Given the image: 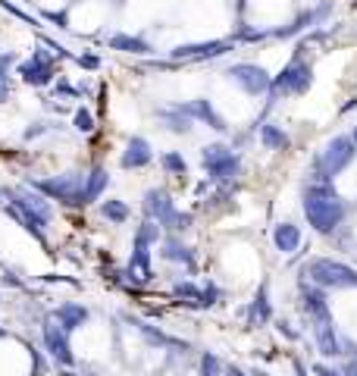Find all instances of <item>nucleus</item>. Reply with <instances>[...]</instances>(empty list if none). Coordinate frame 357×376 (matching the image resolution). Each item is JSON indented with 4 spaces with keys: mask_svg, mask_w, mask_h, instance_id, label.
<instances>
[{
    "mask_svg": "<svg viewBox=\"0 0 357 376\" xmlns=\"http://www.w3.org/2000/svg\"><path fill=\"white\" fill-rule=\"evenodd\" d=\"M301 207H304L307 223L323 235L336 232L338 226H342L345 214H348L345 201L336 194L332 182H311L304 188V201H301Z\"/></svg>",
    "mask_w": 357,
    "mask_h": 376,
    "instance_id": "1",
    "label": "nucleus"
},
{
    "mask_svg": "<svg viewBox=\"0 0 357 376\" xmlns=\"http://www.w3.org/2000/svg\"><path fill=\"white\" fill-rule=\"evenodd\" d=\"M354 154L357 145L348 135H336L332 141H326V147L314 157V182H332L354 160Z\"/></svg>",
    "mask_w": 357,
    "mask_h": 376,
    "instance_id": "2",
    "label": "nucleus"
},
{
    "mask_svg": "<svg viewBox=\"0 0 357 376\" xmlns=\"http://www.w3.org/2000/svg\"><path fill=\"white\" fill-rule=\"evenodd\" d=\"M311 82H314V75H311V63H307L304 57H298L289 63V66L282 69L279 75L269 82V107L276 104L279 98H285V94H304L307 88H311Z\"/></svg>",
    "mask_w": 357,
    "mask_h": 376,
    "instance_id": "3",
    "label": "nucleus"
},
{
    "mask_svg": "<svg viewBox=\"0 0 357 376\" xmlns=\"http://www.w3.org/2000/svg\"><path fill=\"white\" fill-rule=\"evenodd\" d=\"M304 276H311L314 286L320 288H345V286H357V273L351 266L332 261V257H314L304 266Z\"/></svg>",
    "mask_w": 357,
    "mask_h": 376,
    "instance_id": "4",
    "label": "nucleus"
},
{
    "mask_svg": "<svg viewBox=\"0 0 357 376\" xmlns=\"http://www.w3.org/2000/svg\"><path fill=\"white\" fill-rule=\"evenodd\" d=\"M201 163L210 172L213 182H232L242 172V157H238L229 145H207L201 147Z\"/></svg>",
    "mask_w": 357,
    "mask_h": 376,
    "instance_id": "5",
    "label": "nucleus"
},
{
    "mask_svg": "<svg viewBox=\"0 0 357 376\" xmlns=\"http://www.w3.org/2000/svg\"><path fill=\"white\" fill-rule=\"evenodd\" d=\"M31 188L47 194V198L60 201V204H82L85 176L82 172H66V176H57V179H35Z\"/></svg>",
    "mask_w": 357,
    "mask_h": 376,
    "instance_id": "6",
    "label": "nucleus"
},
{
    "mask_svg": "<svg viewBox=\"0 0 357 376\" xmlns=\"http://www.w3.org/2000/svg\"><path fill=\"white\" fill-rule=\"evenodd\" d=\"M226 75L232 78L242 91H248V94H267L269 91V82H273L267 69L257 66V63H235V66H229Z\"/></svg>",
    "mask_w": 357,
    "mask_h": 376,
    "instance_id": "7",
    "label": "nucleus"
},
{
    "mask_svg": "<svg viewBox=\"0 0 357 376\" xmlns=\"http://www.w3.org/2000/svg\"><path fill=\"white\" fill-rule=\"evenodd\" d=\"M41 335H44V348H47V355H51L57 364L63 367H73V348H69V333L63 329L53 317H47L44 320V326H41Z\"/></svg>",
    "mask_w": 357,
    "mask_h": 376,
    "instance_id": "8",
    "label": "nucleus"
},
{
    "mask_svg": "<svg viewBox=\"0 0 357 376\" xmlns=\"http://www.w3.org/2000/svg\"><path fill=\"white\" fill-rule=\"evenodd\" d=\"M19 75H22V82H29V85H51L53 82V63L51 57L38 47V51H31V60L26 63H19Z\"/></svg>",
    "mask_w": 357,
    "mask_h": 376,
    "instance_id": "9",
    "label": "nucleus"
},
{
    "mask_svg": "<svg viewBox=\"0 0 357 376\" xmlns=\"http://www.w3.org/2000/svg\"><path fill=\"white\" fill-rule=\"evenodd\" d=\"M141 207H145L148 219H154V223H160V226H166L170 223V216L176 214V204H172V198L166 192H160V188H148Z\"/></svg>",
    "mask_w": 357,
    "mask_h": 376,
    "instance_id": "10",
    "label": "nucleus"
},
{
    "mask_svg": "<svg viewBox=\"0 0 357 376\" xmlns=\"http://www.w3.org/2000/svg\"><path fill=\"white\" fill-rule=\"evenodd\" d=\"M235 41H210V44H185V47H172L170 60H210V57H223L226 51H232Z\"/></svg>",
    "mask_w": 357,
    "mask_h": 376,
    "instance_id": "11",
    "label": "nucleus"
},
{
    "mask_svg": "<svg viewBox=\"0 0 357 376\" xmlns=\"http://www.w3.org/2000/svg\"><path fill=\"white\" fill-rule=\"evenodd\" d=\"M301 308L311 320H332L329 313V301H326V292H323L320 286H307V282H301Z\"/></svg>",
    "mask_w": 357,
    "mask_h": 376,
    "instance_id": "12",
    "label": "nucleus"
},
{
    "mask_svg": "<svg viewBox=\"0 0 357 376\" xmlns=\"http://www.w3.org/2000/svg\"><path fill=\"white\" fill-rule=\"evenodd\" d=\"M176 107H179L185 116H192V120H197V122H207L210 129H217V132H226V129H229L226 120L217 113V110H213L210 100H204V98H201V100H188V104H176Z\"/></svg>",
    "mask_w": 357,
    "mask_h": 376,
    "instance_id": "13",
    "label": "nucleus"
},
{
    "mask_svg": "<svg viewBox=\"0 0 357 376\" xmlns=\"http://www.w3.org/2000/svg\"><path fill=\"white\" fill-rule=\"evenodd\" d=\"M314 342H316V351H320L323 357L342 355V342H338L332 320H314Z\"/></svg>",
    "mask_w": 357,
    "mask_h": 376,
    "instance_id": "14",
    "label": "nucleus"
},
{
    "mask_svg": "<svg viewBox=\"0 0 357 376\" xmlns=\"http://www.w3.org/2000/svg\"><path fill=\"white\" fill-rule=\"evenodd\" d=\"M154 160V151H150V145H148V138H141V135H132L129 138V145H125V151H123V169H141V167H148V163Z\"/></svg>",
    "mask_w": 357,
    "mask_h": 376,
    "instance_id": "15",
    "label": "nucleus"
},
{
    "mask_svg": "<svg viewBox=\"0 0 357 376\" xmlns=\"http://www.w3.org/2000/svg\"><path fill=\"white\" fill-rule=\"evenodd\" d=\"M332 13V4L326 0V4H320V6H314V10H307V13H301L291 26H285V28H276L273 35L276 38H291V35H298V31H304V28H311V26H316V22H323L326 16Z\"/></svg>",
    "mask_w": 357,
    "mask_h": 376,
    "instance_id": "16",
    "label": "nucleus"
},
{
    "mask_svg": "<svg viewBox=\"0 0 357 376\" xmlns=\"http://www.w3.org/2000/svg\"><path fill=\"white\" fill-rule=\"evenodd\" d=\"M51 317L57 320V323L66 329V333H73V329H78V326L85 323V320H88V308H85V304H73V301H69V304H60V308L53 310Z\"/></svg>",
    "mask_w": 357,
    "mask_h": 376,
    "instance_id": "17",
    "label": "nucleus"
},
{
    "mask_svg": "<svg viewBox=\"0 0 357 376\" xmlns=\"http://www.w3.org/2000/svg\"><path fill=\"white\" fill-rule=\"evenodd\" d=\"M273 245H276V251H282V254H295L301 248V229L295 223H279L273 229Z\"/></svg>",
    "mask_w": 357,
    "mask_h": 376,
    "instance_id": "18",
    "label": "nucleus"
},
{
    "mask_svg": "<svg viewBox=\"0 0 357 376\" xmlns=\"http://www.w3.org/2000/svg\"><path fill=\"white\" fill-rule=\"evenodd\" d=\"M110 185V172L104 167H94L88 176H85V188H82V204H94L104 194V188Z\"/></svg>",
    "mask_w": 357,
    "mask_h": 376,
    "instance_id": "19",
    "label": "nucleus"
},
{
    "mask_svg": "<svg viewBox=\"0 0 357 376\" xmlns=\"http://www.w3.org/2000/svg\"><path fill=\"white\" fill-rule=\"evenodd\" d=\"M157 116H160V120L166 122V129L176 132V135H185V132L195 129V120L182 113L179 107H163V110H157Z\"/></svg>",
    "mask_w": 357,
    "mask_h": 376,
    "instance_id": "20",
    "label": "nucleus"
},
{
    "mask_svg": "<svg viewBox=\"0 0 357 376\" xmlns=\"http://www.w3.org/2000/svg\"><path fill=\"white\" fill-rule=\"evenodd\" d=\"M129 273H141V279H150V245H148L145 239H138V235H135Z\"/></svg>",
    "mask_w": 357,
    "mask_h": 376,
    "instance_id": "21",
    "label": "nucleus"
},
{
    "mask_svg": "<svg viewBox=\"0 0 357 376\" xmlns=\"http://www.w3.org/2000/svg\"><path fill=\"white\" fill-rule=\"evenodd\" d=\"M260 141H264V147H269V151H289L291 147V138L285 135L282 125H276V122L260 125Z\"/></svg>",
    "mask_w": 357,
    "mask_h": 376,
    "instance_id": "22",
    "label": "nucleus"
},
{
    "mask_svg": "<svg viewBox=\"0 0 357 376\" xmlns=\"http://www.w3.org/2000/svg\"><path fill=\"white\" fill-rule=\"evenodd\" d=\"M110 47L123 51V53H150V44L141 41V38H132V35H113L110 38Z\"/></svg>",
    "mask_w": 357,
    "mask_h": 376,
    "instance_id": "23",
    "label": "nucleus"
},
{
    "mask_svg": "<svg viewBox=\"0 0 357 376\" xmlns=\"http://www.w3.org/2000/svg\"><path fill=\"white\" fill-rule=\"evenodd\" d=\"M267 320H269V298H267V286H260L251 301V326H260Z\"/></svg>",
    "mask_w": 357,
    "mask_h": 376,
    "instance_id": "24",
    "label": "nucleus"
},
{
    "mask_svg": "<svg viewBox=\"0 0 357 376\" xmlns=\"http://www.w3.org/2000/svg\"><path fill=\"white\" fill-rule=\"evenodd\" d=\"M160 254L166 257V261H179V263H188V266H192V261H195V257H192V248H185L179 239H166Z\"/></svg>",
    "mask_w": 357,
    "mask_h": 376,
    "instance_id": "25",
    "label": "nucleus"
},
{
    "mask_svg": "<svg viewBox=\"0 0 357 376\" xmlns=\"http://www.w3.org/2000/svg\"><path fill=\"white\" fill-rule=\"evenodd\" d=\"M16 192H19L22 198L29 201V207H31V210H38V214H41L44 219H51V216H53L51 204H47V198H44L41 192H35V188H16Z\"/></svg>",
    "mask_w": 357,
    "mask_h": 376,
    "instance_id": "26",
    "label": "nucleus"
},
{
    "mask_svg": "<svg viewBox=\"0 0 357 376\" xmlns=\"http://www.w3.org/2000/svg\"><path fill=\"white\" fill-rule=\"evenodd\" d=\"M160 163H163V169L170 172V176H185V172H188V163H185V157H182V154H176V151L163 154V157H160Z\"/></svg>",
    "mask_w": 357,
    "mask_h": 376,
    "instance_id": "27",
    "label": "nucleus"
},
{
    "mask_svg": "<svg viewBox=\"0 0 357 376\" xmlns=\"http://www.w3.org/2000/svg\"><path fill=\"white\" fill-rule=\"evenodd\" d=\"M100 210H104V216L110 219V223H116V226L129 219V207H125L123 201H104V207H100Z\"/></svg>",
    "mask_w": 357,
    "mask_h": 376,
    "instance_id": "28",
    "label": "nucleus"
},
{
    "mask_svg": "<svg viewBox=\"0 0 357 376\" xmlns=\"http://www.w3.org/2000/svg\"><path fill=\"white\" fill-rule=\"evenodd\" d=\"M73 125H76V132H82V135H88V132H94V116H91V110H76V116H73Z\"/></svg>",
    "mask_w": 357,
    "mask_h": 376,
    "instance_id": "29",
    "label": "nucleus"
},
{
    "mask_svg": "<svg viewBox=\"0 0 357 376\" xmlns=\"http://www.w3.org/2000/svg\"><path fill=\"white\" fill-rule=\"evenodd\" d=\"M138 239H145L148 245H157L160 241V223H154V219H145L138 229Z\"/></svg>",
    "mask_w": 357,
    "mask_h": 376,
    "instance_id": "30",
    "label": "nucleus"
},
{
    "mask_svg": "<svg viewBox=\"0 0 357 376\" xmlns=\"http://www.w3.org/2000/svg\"><path fill=\"white\" fill-rule=\"evenodd\" d=\"M201 376H226L223 373V364H219L217 355H204L201 357Z\"/></svg>",
    "mask_w": 357,
    "mask_h": 376,
    "instance_id": "31",
    "label": "nucleus"
},
{
    "mask_svg": "<svg viewBox=\"0 0 357 376\" xmlns=\"http://www.w3.org/2000/svg\"><path fill=\"white\" fill-rule=\"evenodd\" d=\"M176 295H179V298H188V301H195V304H201L204 288L192 286V282H179V286H176Z\"/></svg>",
    "mask_w": 357,
    "mask_h": 376,
    "instance_id": "32",
    "label": "nucleus"
},
{
    "mask_svg": "<svg viewBox=\"0 0 357 376\" xmlns=\"http://www.w3.org/2000/svg\"><path fill=\"white\" fill-rule=\"evenodd\" d=\"M166 226H170V229H176V232L188 229V226H192V214H179V210H176V214L170 216V223H166Z\"/></svg>",
    "mask_w": 357,
    "mask_h": 376,
    "instance_id": "33",
    "label": "nucleus"
},
{
    "mask_svg": "<svg viewBox=\"0 0 357 376\" xmlns=\"http://www.w3.org/2000/svg\"><path fill=\"white\" fill-rule=\"evenodd\" d=\"M16 60H19L16 53H0V78L10 75V69L16 66Z\"/></svg>",
    "mask_w": 357,
    "mask_h": 376,
    "instance_id": "34",
    "label": "nucleus"
},
{
    "mask_svg": "<svg viewBox=\"0 0 357 376\" xmlns=\"http://www.w3.org/2000/svg\"><path fill=\"white\" fill-rule=\"evenodd\" d=\"M44 132H47V122H35V125H29V129L22 132V138H26V141H31V138L44 135Z\"/></svg>",
    "mask_w": 357,
    "mask_h": 376,
    "instance_id": "35",
    "label": "nucleus"
},
{
    "mask_svg": "<svg viewBox=\"0 0 357 376\" xmlns=\"http://www.w3.org/2000/svg\"><path fill=\"white\" fill-rule=\"evenodd\" d=\"M314 373H316V376H342L338 370H332V367H326V364H316V367H314Z\"/></svg>",
    "mask_w": 357,
    "mask_h": 376,
    "instance_id": "36",
    "label": "nucleus"
},
{
    "mask_svg": "<svg viewBox=\"0 0 357 376\" xmlns=\"http://www.w3.org/2000/svg\"><path fill=\"white\" fill-rule=\"evenodd\" d=\"M44 19H51V22H57L60 28H66V13H44Z\"/></svg>",
    "mask_w": 357,
    "mask_h": 376,
    "instance_id": "37",
    "label": "nucleus"
},
{
    "mask_svg": "<svg viewBox=\"0 0 357 376\" xmlns=\"http://www.w3.org/2000/svg\"><path fill=\"white\" fill-rule=\"evenodd\" d=\"M342 376H357V357H351L345 364V370H342Z\"/></svg>",
    "mask_w": 357,
    "mask_h": 376,
    "instance_id": "38",
    "label": "nucleus"
},
{
    "mask_svg": "<svg viewBox=\"0 0 357 376\" xmlns=\"http://www.w3.org/2000/svg\"><path fill=\"white\" fill-rule=\"evenodd\" d=\"M6 98H10V82H6V78H0V104H4Z\"/></svg>",
    "mask_w": 357,
    "mask_h": 376,
    "instance_id": "39",
    "label": "nucleus"
},
{
    "mask_svg": "<svg viewBox=\"0 0 357 376\" xmlns=\"http://www.w3.org/2000/svg\"><path fill=\"white\" fill-rule=\"evenodd\" d=\"M78 63H82V66H88V69H94V66H98V57H78Z\"/></svg>",
    "mask_w": 357,
    "mask_h": 376,
    "instance_id": "40",
    "label": "nucleus"
},
{
    "mask_svg": "<svg viewBox=\"0 0 357 376\" xmlns=\"http://www.w3.org/2000/svg\"><path fill=\"white\" fill-rule=\"evenodd\" d=\"M4 282H6V286H22V282L13 276V273H4Z\"/></svg>",
    "mask_w": 357,
    "mask_h": 376,
    "instance_id": "41",
    "label": "nucleus"
},
{
    "mask_svg": "<svg viewBox=\"0 0 357 376\" xmlns=\"http://www.w3.org/2000/svg\"><path fill=\"white\" fill-rule=\"evenodd\" d=\"M226 376H244V370H238V367H229Z\"/></svg>",
    "mask_w": 357,
    "mask_h": 376,
    "instance_id": "42",
    "label": "nucleus"
},
{
    "mask_svg": "<svg viewBox=\"0 0 357 376\" xmlns=\"http://www.w3.org/2000/svg\"><path fill=\"white\" fill-rule=\"evenodd\" d=\"M351 141H354V145H357V129H354V135H351Z\"/></svg>",
    "mask_w": 357,
    "mask_h": 376,
    "instance_id": "43",
    "label": "nucleus"
},
{
    "mask_svg": "<svg viewBox=\"0 0 357 376\" xmlns=\"http://www.w3.org/2000/svg\"><path fill=\"white\" fill-rule=\"evenodd\" d=\"M63 376H76V373H63Z\"/></svg>",
    "mask_w": 357,
    "mask_h": 376,
    "instance_id": "44",
    "label": "nucleus"
},
{
    "mask_svg": "<svg viewBox=\"0 0 357 376\" xmlns=\"http://www.w3.org/2000/svg\"><path fill=\"white\" fill-rule=\"evenodd\" d=\"M0 335H6V333H4V329H0Z\"/></svg>",
    "mask_w": 357,
    "mask_h": 376,
    "instance_id": "45",
    "label": "nucleus"
},
{
    "mask_svg": "<svg viewBox=\"0 0 357 376\" xmlns=\"http://www.w3.org/2000/svg\"><path fill=\"white\" fill-rule=\"evenodd\" d=\"M0 198H4V194H0Z\"/></svg>",
    "mask_w": 357,
    "mask_h": 376,
    "instance_id": "46",
    "label": "nucleus"
},
{
    "mask_svg": "<svg viewBox=\"0 0 357 376\" xmlns=\"http://www.w3.org/2000/svg\"><path fill=\"white\" fill-rule=\"evenodd\" d=\"M29 4H31V0H29Z\"/></svg>",
    "mask_w": 357,
    "mask_h": 376,
    "instance_id": "47",
    "label": "nucleus"
}]
</instances>
